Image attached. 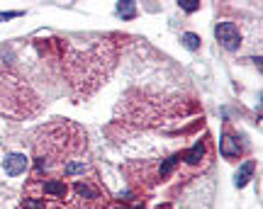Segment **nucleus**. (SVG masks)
I'll list each match as a JSON object with an SVG mask.
<instances>
[{
  "label": "nucleus",
  "instance_id": "nucleus-1",
  "mask_svg": "<svg viewBox=\"0 0 263 209\" xmlns=\"http://www.w3.org/2000/svg\"><path fill=\"white\" fill-rule=\"evenodd\" d=\"M214 39L227 49V51H236L241 47V32L234 22H217L214 25Z\"/></svg>",
  "mask_w": 263,
  "mask_h": 209
},
{
  "label": "nucleus",
  "instance_id": "nucleus-2",
  "mask_svg": "<svg viewBox=\"0 0 263 209\" xmlns=\"http://www.w3.org/2000/svg\"><path fill=\"white\" fill-rule=\"evenodd\" d=\"M3 168L10 177H18L27 170V156L25 153H8L5 161H3Z\"/></svg>",
  "mask_w": 263,
  "mask_h": 209
},
{
  "label": "nucleus",
  "instance_id": "nucleus-3",
  "mask_svg": "<svg viewBox=\"0 0 263 209\" xmlns=\"http://www.w3.org/2000/svg\"><path fill=\"white\" fill-rule=\"evenodd\" d=\"M219 151H222L224 158L239 156V139H234L231 134H224V136H222V144H219Z\"/></svg>",
  "mask_w": 263,
  "mask_h": 209
},
{
  "label": "nucleus",
  "instance_id": "nucleus-4",
  "mask_svg": "<svg viewBox=\"0 0 263 209\" xmlns=\"http://www.w3.org/2000/svg\"><path fill=\"white\" fill-rule=\"evenodd\" d=\"M251 175H253V161H246L239 170H236V177H234V185L236 187H244L248 180H251Z\"/></svg>",
  "mask_w": 263,
  "mask_h": 209
},
{
  "label": "nucleus",
  "instance_id": "nucleus-5",
  "mask_svg": "<svg viewBox=\"0 0 263 209\" xmlns=\"http://www.w3.org/2000/svg\"><path fill=\"white\" fill-rule=\"evenodd\" d=\"M44 192L54 194V197H64L66 194V185L59 182V180H49V182H44Z\"/></svg>",
  "mask_w": 263,
  "mask_h": 209
},
{
  "label": "nucleus",
  "instance_id": "nucleus-6",
  "mask_svg": "<svg viewBox=\"0 0 263 209\" xmlns=\"http://www.w3.org/2000/svg\"><path fill=\"white\" fill-rule=\"evenodd\" d=\"M117 15H120V17H124V20H132V17L137 15V5H134V3H129V0H124V3H120V5H117Z\"/></svg>",
  "mask_w": 263,
  "mask_h": 209
},
{
  "label": "nucleus",
  "instance_id": "nucleus-7",
  "mask_svg": "<svg viewBox=\"0 0 263 209\" xmlns=\"http://www.w3.org/2000/svg\"><path fill=\"white\" fill-rule=\"evenodd\" d=\"M180 42H183V47H185V49H190V51L200 49V37H197V34H193V32H185V34L180 37Z\"/></svg>",
  "mask_w": 263,
  "mask_h": 209
},
{
  "label": "nucleus",
  "instance_id": "nucleus-8",
  "mask_svg": "<svg viewBox=\"0 0 263 209\" xmlns=\"http://www.w3.org/2000/svg\"><path fill=\"white\" fill-rule=\"evenodd\" d=\"M66 175H83L86 173V165L83 163H76V161H71V163H66Z\"/></svg>",
  "mask_w": 263,
  "mask_h": 209
},
{
  "label": "nucleus",
  "instance_id": "nucleus-9",
  "mask_svg": "<svg viewBox=\"0 0 263 209\" xmlns=\"http://www.w3.org/2000/svg\"><path fill=\"white\" fill-rule=\"evenodd\" d=\"M202 153H205V148H202V144H197V146H193V148L188 151V163H197V161L202 158Z\"/></svg>",
  "mask_w": 263,
  "mask_h": 209
},
{
  "label": "nucleus",
  "instance_id": "nucleus-10",
  "mask_svg": "<svg viewBox=\"0 0 263 209\" xmlns=\"http://www.w3.org/2000/svg\"><path fill=\"white\" fill-rule=\"evenodd\" d=\"M20 209H44V202L42 199H35V197H27Z\"/></svg>",
  "mask_w": 263,
  "mask_h": 209
},
{
  "label": "nucleus",
  "instance_id": "nucleus-11",
  "mask_svg": "<svg viewBox=\"0 0 263 209\" xmlns=\"http://www.w3.org/2000/svg\"><path fill=\"white\" fill-rule=\"evenodd\" d=\"M185 13H195V10H200V3H197V0H180V3H178Z\"/></svg>",
  "mask_w": 263,
  "mask_h": 209
},
{
  "label": "nucleus",
  "instance_id": "nucleus-12",
  "mask_svg": "<svg viewBox=\"0 0 263 209\" xmlns=\"http://www.w3.org/2000/svg\"><path fill=\"white\" fill-rule=\"evenodd\" d=\"M178 161H180V156H171V158H168V161H166V163L161 165V175H168V173L173 170V165H175Z\"/></svg>",
  "mask_w": 263,
  "mask_h": 209
},
{
  "label": "nucleus",
  "instance_id": "nucleus-13",
  "mask_svg": "<svg viewBox=\"0 0 263 209\" xmlns=\"http://www.w3.org/2000/svg\"><path fill=\"white\" fill-rule=\"evenodd\" d=\"M22 13H0V20H13V17H20Z\"/></svg>",
  "mask_w": 263,
  "mask_h": 209
}]
</instances>
